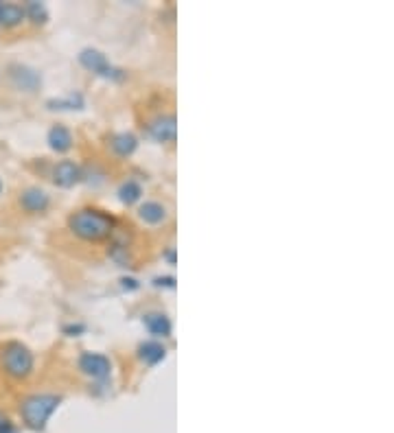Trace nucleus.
Returning a JSON list of instances; mask_svg holds the SVG:
<instances>
[{"label": "nucleus", "instance_id": "nucleus-11", "mask_svg": "<svg viewBox=\"0 0 394 433\" xmlns=\"http://www.w3.org/2000/svg\"><path fill=\"white\" fill-rule=\"evenodd\" d=\"M46 142L48 147H51V152L55 154H68L71 149H73V131L66 127V125H53L51 129H48V134H46Z\"/></svg>", "mask_w": 394, "mask_h": 433}, {"label": "nucleus", "instance_id": "nucleus-8", "mask_svg": "<svg viewBox=\"0 0 394 433\" xmlns=\"http://www.w3.org/2000/svg\"><path fill=\"white\" fill-rule=\"evenodd\" d=\"M53 184L59 189H73L75 184H79L84 173H81V166L75 160H61L53 166Z\"/></svg>", "mask_w": 394, "mask_h": 433}, {"label": "nucleus", "instance_id": "nucleus-16", "mask_svg": "<svg viewBox=\"0 0 394 433\" xmlns=\"http://www.w3.org/2000/svg\"><path fill=\"white\" fill-rule=\"evenodd\" d=\"M138 216L147 226H160L164 219H167V208H164L160 202H145L138 208Z\"/></svg>", "mask_w": 394, "mask_h": 433}, {"label": "nucleus", "instance_id": "nucleus-4", "mask_svg": "<svg viewBox=\"0 0 394 433\" xmlns=\"http://www.w3.org/2000/svg\"><path fill=\"white\" fill-rule=\"evenodd\" d=\"M79 64L84 66V68L96 77H101V79H108V81H114V83H121L127 79V73L123 68H117V66H112L110 59L105 57V53H101L98 48H84L79 55H77Z\"/></svg>", "mask_w": 394, "mask_h": 433}, {"label": "nucleus", "instance_id": "nucleus-2", "mask_svg": "<svg viewBox=\"0 0 394 433\" xmlns=\"http://www.w3.org/2000/svg\"><path fill=\"white\" fill-rule=\"evenodd\" d=\"M61 401L64 398L59 394H48V392L27 396L24 401L20 403L22 425L29 431L42 433L48 427V420L53 418V413L57 411V407L61 405Z\"/></svg>", "mask_w": 394, "mask_h": 433}, {"label": "nucleus", "instance_id": "nucleus-22", "mask_svg": "<svg viewBox=\"0 0 394 433\" xmlns=\"http://www.w3.org/2000/svg\"><path fill=\"white\" fill-rule=\"evenodd\" d=\"M119 285H121V289L127 291V293H134V291L140 289V282H138L134 276H123V278L119 280Z\"/></svg>", "mask_w": 394, "mask_h": 433}, {"label": "nucleus", "instance_id": "nucleus-25", "mask_svg": "<svg viewBox=\"0 0 394 433\" xmlns=\"http://www.w3.org/2000/svg\"><path fill=\"white\" fill-rule=\"evenodd\" d=\"M0 193H3V182H0Z\"/></svg>", "mask_w": 394, "mask_h": 433}, {"label": "nucleus", "instance_id": "nucleus-15", "mask_svg": "<svg viewBox=\"0 0 394 433\" xmlns=\"http://www.w3.org/2000/svg\"><path fill=\"white\" fill-rule=\"evenodd\" d=\"M24 20H27L24 5H18V3H3V7H0V27H5V29H15V27H20Z\"/></svg>", "mask_w": 394, "mask_h": 433}, {"label": "nucleus", "instance_id": "nucleus-5", "mask_svg": "<svg viewBox=\"0 0 394 433\" xmlns=\"http://www.w3.org/2000/svg\"><path fill=\"white\" fill-rule=\"evenodd\" d=\"M77 365L88 379L96 383H105L112 376V361L103 353H90V351L81 353L77 359Z\"/></svg>", "mask_w": 394, "mask_h": 433}, {"label": "nucleus", "instance_id": "nucleus-19", "mask_svg": "<svg viewBox=\"0 0 394 433\" xmlns=\"http://www.w3.org/2000/svg\"><path fill=\"white\" fill-rule=\"evenodd\" d=\"M108 254L112 256V260H117L121 267H129V265H131L129 249H127V245L121 243V241H114V243L110 245V249H108Z\"/></svg>", "mask_w": 394, "mask_h": 433}, {"label": "nucleus", "instance_id": "nucleus-6", "mask_svg": "<svg viewBox=\"0 0 394 433\" xmlns=\"http://www.w3.org/2000/svg\"><path fill=\"white\" fill-rule=\"evenodd\" d=\"M11 86L20 92H38L42 88V75L27 64H11L7 68Z\"/></svg>", "mask_w": 394, "mask_h": 433}, {"label": "nucleus", "instance_id": "nucleus-21", "mask_svg": "<svg viewBox=\"0 0 394 433\" xmlns=\"http://www.w3.org/2000/svg\"><path fill=\"white\" fill-rule=\"evenodd\" d=\"M175 278L173 276H156L154 280H152V285L156 287V289H175Z\"/></svg>", "mask_w": 394, "mask_h": 433}, {"label": "nucleus", "instance_id": "nucleus-9", "mask_svg": "<svg viewBox=\"0 0 394 433\" xmlns=\"http://www.w3.org/2000/svg\"><path fill=\"white\" fill-rule=\"evenodd\" d=\"M20 206H22V210H27L31 214L46 212L48 206H51V195H48L46 191H42V189H38V186L24 189L20 193Z\"/></svg>", "mask_w": 394, "mask_h": 433}, {"label": "nucleus", "instance_id": "nucleus-10", "mask_svg": "<svg viewBox=\"0 0 394 433\" xmlns=\"http://www.w3.org/2000/svg\"><path fill=\"white\" fill-rule=\"evenodd\" d=\"M143 324L147 330H149V335H154L158 342L171 337V332H173V324L169 320V315H164L160 311H152V313L143 315Z\"/></svg>", "mask_w": 394, "mask_h": 433}, {"label": "nucleus", "instance_id": "nucleus-3", "mask_svg": "<svg viewBox=\"0 0 394 433\" xmlns=\"http://www.w3.org/2000/svg\"><path fill=\"white\" fill-rule=\"evenodd\" d=\"M0 368L7 376L15 381H24L36 370V355L22 342H7L0 348Z\"/></svg>", "mask_w": 394, "mask_h": 433}, {"label": "nucleus", "instance_id": "nucleus-24", "mask_svg": "<svg viewBox=\"0 0 394 433\" xmlns=\"http://www.w3.org/2000/svg\"><path fill=\"white\" fill-rule=\"evenodd\" d=\"M162 258H164V260H167V265H171V267H173V265L177 263V254H175V247H167V249H164V252H162Z\"/></svg>", "mask_w": 394, "mask_h": 433}, {"label": "nucleus", "instance_id": "nucleus-12", "mask_svg": "<svg viewBox=\"0 0 394 433\" xmlns=\"http://www.w3.org/2000/svg\"><path fill=\"white\" fill-rule=\"evenodd\" d=\"M46 108L51 112H81L86 108V96L79 90H73L66 96H53L46 101Z\"/></svg>", "mask_w": 394, "mask_h": 433}, {"label": "nucleus", "instance_id": "nucleus-1", "mask_svg": "<svg viewBox=\"0 0 394 433\" xmlns=\"http://www.w3.org/2000/svg\"><path fill=\"white\" fill-rule=\"evenodd\" d=\"M117 216L101 208H79L68 216V230L81 241L98 243L112 239L117 232Z\"/></svg>", "mask_w": 394, "mask_h": 433}, {"label": "nucleus", "instance_id": "nucleus-14", "mask_svg": "<svg viewBox=\"0 0 394 433\" xmlns=\"http://www.w3.org/2000/svg\"><path fill=\"white\" fill-rule=\"evenodd\" d=\"M110 149H112V154L119 158L134 156L138 149V136L131 134V131H119V134H114L110 138Z\"/></svg>", "mask_w": 394, "mask_h": 433}, {"label": "nucleus", "instance_id": "nucleus-17", "mask_svg": "<svg viewBox=\"0 0 394 433\" xmlns=\"http://www.w3.org/2000/svg\"><path fill=\"white\" fill-rule=\"evenodd\" d=\"M117 195H119V202H121L123 206H134V204L140 202V197H143V186L138 184L136 179H125L123 184L119 186Z\"/></svg>", "mask_w": 394, "mask_h": 433}, {"label": "nucleus", "instance_id": "nucleus-13", "mask_svg": "<svg viewBox=\"0 0 394 433\" xmlns=\"http://www.w3.org/2000/svg\"><path fill=\"white\" fill-rule=\"evenodd\" d=\"M138 359L149 365V368H154V365L162 363L164 359H167V346H164L162 342L158 339H147L138 346Z\"/></svg>", "mask_w": 394, "mask_h": 433}, {"label": "nucleus", "instance_id": "nucleus-7", "mask_svg": "<svg viewBox=\"0 0 394 433\" xmlns=\"http://www.w3.org/2000/svg\"><path fill=\"white\" fill-rule=\"evenodd\" d=\"M147 136L156 142H173L177 136V121L173 114H160L147 123Z\"/></svg>", "mask_w": 394, "mask_h": 433}, {"label": "nucleus", "instance_id": "nucleus-18", "mask_svg": "<svg viewBox=\"0 0 394 433\" xmlns=\"http://www.w3.org/2000/svg\"><path fill=\"white\" fill-rule=\"evenodd\" d=\"M24 13H27V18L38 27H44L48 22V9H46L44 3H38V0H31V3H27Z\"/></svg>", "mask_w": 394, "mask_h": 433}, {"label": "nucleus", "instance_id": "nucleus-20", "mask_svg": "<svg viewBox=\"0 0 394 433\" xmlns=\"http://www.w3.org/2000/svg\"><path fill=\"white\" fill-rule=\"evenodd\" d=\"M86 330H88V326L84 322H71V324L61 326V332L66 337H81V335H86Z\"/></svg>", "mask_w": 394, "mask_h": 433}, {"label": "nucleus", "instance_id": "nucleus-23", "mask_svg": "<svg viewBox=\"0 0 394 433\" xmlns=\"http://www.w3.org/2000/svg\"><path fill=\"white\" fill-rule=\"evenodd\" d=\"M0 433H20L18 427H15L5 413H0Z\"/></svg>", "mask_w": 394, "mask_h": 433}]
</instances>
